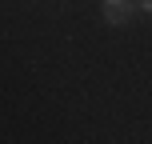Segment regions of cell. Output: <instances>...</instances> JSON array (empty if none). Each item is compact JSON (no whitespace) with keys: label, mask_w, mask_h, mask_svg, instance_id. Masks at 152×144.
I'll return each mask as SVG.
<instances>
[{"label":"cell","mask_w":152,"mask_h":144,"mask_svg":"<svg viewBox=\"0 0 152 144\" xmlns=\"http://www.w3.org/2000/svg\"><path fill=\"white\" fill-rule=\"evenodd\" d=\"M100 16H104V24H112V28H120V24H128L136 12V0H104L100 4Z\"/></svg>","instance_id":"cell-1"}]
</instances>
